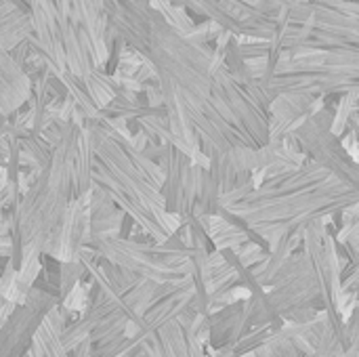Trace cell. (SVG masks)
<instances>
[{"mask_svg": "<svg viewBox=\"0 0 359 357\" xmlns=\"http://www.w3.org/2000/svg\"><path fill=\"white\" fill-rule=\"evenodd\" d=\"M105 17L126 46L149 59L172 145L194 164L206 168L210 151L269 143L271 99L261 80L244 84L225 65L233 34L221 32L212 44H202L168 25L145 0H111Z\"/></svg>", "mask_w": 359, "mask_h": 357, "instance_id": "cell-1", "label": "cell"}, {"mask_svg": "<svg viewBox=\"0 0 359 357\" xmlns=\"http://www.w3.org/2000/svg\"><path fill=\"white\" fill-rule=\"evenodd\" d=\"M359 187L307 158L292 168L267 175L259 185L244 183L219 198V215L259 236L267 248L284 231L358 204Z\"/></svg>", "mask_w": 359, "mask_h": 357, "instance_id": "cell-2", "label": "cell"}, {"mask_svg": "<svg viewBox=\"0 0 359 357\" xmlns=\"http://www.w3.org/2000/svg\"><path fill=\"white\" fill-rule=\"evenodd\" d=\"M93 137L90 185L103 191L156 242H164L181 227V217L164 208L162 168L158 160L130 143L103 120L86 122Z\"/></svg>", "mask_w": 359, "mask_h": 357, "instance_id": "cell-3", "label": "cell"}, {"mask_svg": "<svg viewBox=\"0 0 359 357\" xmlns=\"http://www.w3.org/2000/svg\"><path fill=\"white\" fill-rule=\"evenodd\" d=\"M84 120L76 109L69 122H63L61 137L50 147L48 162L38 170L29 187L17 196L8 213V238L13 267L19 265L23 250H38L42 255L44 244L59 225L67 204L78 198L74 185V166L78 151V137Z\"/></svg>", "mask_w": 359, "mask_h": 357, "instance_id": "cell-4", "label": "cell"}, {"mask_svg": "<svg viewBox=\"0 0 359 357\" xmlns=\"http://www.w3.org/2000/svg\"><path fill=\"white\" fill-rule=\"evenodd\" d=\"M34 23V46L44 55L55 76L72 74L80 78L90 101L101 112L120 90L111 74L97 65V57L86 32L72 17L63 0H27Z\"/></svg>", "mask_w": 359, "mask_h": 357, "instance_id": "cell-5", "label": "cell"}, {"mask_svg": "<svg viewBox=\"0 0 359 357\" xmlns=\"http://www.w3.org/2000/svg\"><path fill=\"white\" fill-rule=\"evenodd\" d=\"M261 86L269 99L280 93L330 99L359 90V48H284Z\"/></svg>", "mask_w": 359, "mask_h": 357, "instance_id": "cell-6", "label": "cell"}, {"mask_svg": "<svg viewBox=\"0 0 359 357\" xmlns=\"http://www.w3.org/2000/svg\"><path fill=\"white\" fill-rule=\"evenodd\" d=\"M105 261L128 269L141 278L154 282H175L189 274L191 246H187L175 231L164 242L156 240H133V238H97L88 240Z\"/></svg>", "mask_w": 359, "mask_h": 357, "instance_id": "cell-7", "label": "cell"}, {"mask_svg": "<svg viewBox=\"0 0 359 357\" xmlns=\"http://www.w3.org/2000/svg\"><path fill=\"white\" fill-rule=\"evenodd\" d=\"M194 17L217 23L236 40H269L280 13L297 0H172Z\"/></svg>", "mask_w": 359, "mask_h": 357, "instance_id": "cell-8", "label": "cell"}, {"mask_svg": "<svg viewBox=\"0 0 359 357\" xmlns=\"http://www.w3.org/2000/svg\"><path fill=\"white\" fill-rule=\"evenodd\" d=\"M332 120H334V107H330L326 99L324 107L299 118L292 124L288 137L294 139V143L307 158L316 160L345 183L359 187L358 160H353L345 151L341 137L332 133Z\"/></svg>", "mask_w": 359, "mask_h": 357, "instance_id": "cell-9", "label": "cell"}, {"mask_svg": "<svg viewBox=\"0 0 359 357\" xmlns=\"http://www.w3.org/2000/svg\"><path fill=\"white\" fill-rule=\"evenodd\" d=\"M265 299L280 320L286 311L294 307H313L318 311H324L320 286L303 248L288 255V259L280 265L269 288H265Z\"/></svg>", "mask_w": 359, "mask_h": 357, "instance_id": "cell-10", "label": "cell"}, {"mask_svg": "<svg viewBox=\"0 0 359 357\" xmlns=\"http://www.w3.org/2000/svg\"><path fill=\"white\" fill-rule=\"evenodd\" d=\"M158 164L164 175L160 189L164 198V208L172 215H179L183 223L189 221L194 217L204 168L194 164L191 158L170 141L162 143Z\"/></svg>", "mask_w": 359, "mask_h": 357, "instance_id": "cell-11", "label": "cell"}, {"mask_svg": "<svg viewBox=\"0 0 359 357\" xmlns=\"http://www.w3.org/2000/svg\"><path fill=\"white\" fill-rule=\"evenodd\" d=\"M57 303L59 299L55 295L32 286L0 328V357L25 356L34 343L40 322Z\"/></svg>", "mask_w": 359, "mask_h": 357, "instance_id": "cell-12", "label": "cell"}, {"mask_svg": "<svg viewBox=\"0 0 359 357\" xmlns=\"http://www.w3.org/2000/svg\"><path fill=\"white\" fill-rule=\"evenodd\" d=\"M86 238H88V213L86 206L78 198H74L67 204L53 236L44 244L42 255L53 257L57 261L78 259V252L86 244Z\"/></svg>", "mask_w": 359, "mask_h": 357, "instance_id": "cell-13", "label": "cell"}, {"mask_svg": "<svg viewBox=\"0 0 359 357\" xmlns=\"http://www.w3.org/2000/svg\"><path fill=\"white\" fill-rule=\"evenodd\" d=\"M32 80L8 50L0 46V114L11 116L27 103Z\"/></svg>", "mask_w": 359, "mask_h": 357, "instance_id": "cell-14", "label": "cell"}, {"mask_svg": "<svg viewBox=\"0 0 359 357\" xmlns=\"http://www.w3.org/2000/svg\"><path fill=\"white\" fill-rule=\"evenodd\" d=\"M25 40L34 42L29 8H21L11 0H0V46L4 50H13Z\"/></svg>", "mask_w": 359, "mask_h": 357, "instance_id": "cell-15", "label": "cell"}, {"mask_svg": "<svg viewBox=\"0 0 359 357\" xmlns=\"http://www.w3.org/2000/svg\"><path fill=\"white\" fill-rule=\"evenodd\" d=\"M141 345L151 357H191L185 330L177 318L162 324L156 332L147 335Z\"/></svg>", "mask_w": 359, "mask_h": 357, "instance_id": "cell-16", "label": "cell"}, {"mask_svg": "<svg viewBox=\"0 0 359 357\" xmlns=\"http://www.w3.org/2000/svg\"><path fill=\"white\" fill-rule=\"evenodd\" d=\"M198 221L206 229L208 240H210V244H212L215 250H227V248L229 250H236L240 244H244L250 238L248 231L242 225L233 223L231 219H227V217H223L219 213H215V215H202V217H198Z\"/></svg>", "mask_w": 359, "mask_h": 357, "instance_id": "cell-17", "label": "cell"}, {"mask_svg": "<svg viewBox=\"0 0 359 357\" xmlns=\"http://www.w3.org/2000/svg\"><path fill=\"white\" fill-rule=\"evenodd\" d=\"M50 143L44 137L38 135H27V137H19V158H21V166L23 168H32V170H40L50 156Z\"/></svg>", "mask_w": 359, "mask_h": 357, "instance_id": "cell-18", "label": "cell"}, {"mask_svg": "<svg viewBox=\"0 0 359 357\" xmlns=\"http://www.w3.org/2000/svg\"><path fill=\"white\" fill-rule=\"evenodd\" d=\"M126 316L120 311V309H114L111 314H107L103 320H99V324L93 328V332L88 335V341L95 345V343H101V341H107V339H114L118 335L124 332V324H126Z\"/></svg>", "mask_w": 359, "mask_h": 357, "instance_id": "cell-19", "label": "cell"}, {"mask_svg": "<svg viewBox=\"0 0 359 357\" xmlns=\"http://www.w3.org/2000/svg\"><path fill=\"white\" fill-rule=\"evenodd\" d=\"M86 278V267L80 259L59 261V301L67 297V292Z\"/></svg>", "mask_w": 359, "mask_h": 357, "instance_id": "cell-20", "label": "cell"}, {"mask_svg": "<svg viewBox=\"0 0 359 357\" xmlns=\"http://www.w3.org/2000/svg\"><path fill=\"white\" fill-rule=\"evenodd\" d=\"M255 357H301V353L286 337L273 332L261 347L255 349Z\"/></svg>", "mask_w": 359, "mask_h": 357, "instance_id": "cell-21", "label": "cell"}, {"mask_svg": "<svg viewBox=\"0 0 359 357\" xmlns=\"http://www.w3.org/2000/svg\"><path fill=\"white\" fill-rule=\"evenodd\" d=\"M301 357H345V347L341 345V341L337 339V335L332 332V328H330V324H328V326L324 328L322 339H320V343L316 345L313 353Z\"/></svg>", "mask_w": 359, "mask_h": 357, "instance_id": "cell-22", "label": "cell"}, {"mask_svg": "<svg viewBox=\"0 0 359 357\" xmlns=\"http://www.w3.org/2000/svg\"><path fill=\"white\" fill-rule=\"evenodd\" d=\"M0 292L6 301L13 303H21V295L17 288V269L13 267V263L6 259V263L0 269Z\"/></svg>", "mask_w": 359, "mask_h": 357, "instance_id": "cell-23", "label": "cell"}, {"mask_svg": "<svg viewBox=\"0 0 359 357\" xmlns=\"http://www.w3.org/2000/svg\"><path fill=\"white\" fill-rule=\"evenodd\" d=\"M318 314H320V311L313 309V307H294V309L286 311V314L282 316V320L292 322V324H307V322L316 320Z\"/></svg>", "mask_w": 359, "mask_h": 357, "instance_id": "cell-24", "label": "cell"}, {"mask_svg": "<svg viewBox=\"0 0 359 357\" xmlns=\"http://www.w3.org/2000/svg\"><path fill=\"white\" fill-rule=\"evenodd\" d=\"M341 143H343L345 151H347L353 160H358V130H345V133L341 135Z\"/></svg>", "mask_w": 359, "mask_h": 357, "instance_id": "cell-25", "label": "cell"}, {"mask_svg": "<svg viewBox=\"0 0 359 357\" xmlns=\"http://www.w3.org/2000/svg\"><path fill=\"white\" fill-rule=\"evenodd\" d=\"M90 351H93V343L86 339L69 351V357H90Z\"/></svg>", "mask_w": 359, "mask_h": 357, "instance_id": "cell-26", "label": "cell"}, {"mask_svg": "<svg viewBox=\"0 0 359 357\" xmlns=\"http://www.w3.org/2000/svg\"><path fill=\"white\" fill-rule=\"evenodd\" d=\"M11 238L8 236H0V259H8L11 257Z\"/></svg>", "mask_w": 359, "mask_h": 357, "instance_id": "cell-27", "label": "cell"}, {"mask_svg": "<svg viewBox=\"0 0 359 357\" xmlns=\"http://www.w3.org/2000/svg\"><path fill=\"white\" fill-rule=\"evenodd\" d=\"M4 183H6V168L0 166V200H2V187H4ZM2 221H4V210H2V202H0V225H2Z\"/></svg>", "mask_w": 359, "mask_h": 357, "instance_id": "cell-28", "label": "cell"}, {"mask_svg": "<svg viewBox=\"0 0 359 357\" xmlns=\"http://www.w3.org/2000/svg\"><path fill=\"white\" fill-rule=\"evenodd\" d=\"M4 303H6V299H4V297H2V292H0V307H2Z\"/></svg>", "mask_w": 359, "mask_h": 357, "instance_id": "cell-29", "label": "cell"}]
</instances>
